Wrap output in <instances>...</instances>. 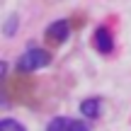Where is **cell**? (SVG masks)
<instances>
[{
    "mask_svg": "<svg viewBox=\"0 0 131 131\" xmlns=\"http://www.w3.org/2000/svg\"><path fill=\"white\" fill-rule=\"evenodd\" d=\"M49 63H51V53H49L46 49L32 46V49H27V51L19 56L17 70L19 73H32V70H39V68H44V66H49Z\"/></svg>",
    "mask_w": 131,
    "mask_h": 131,
    "instance_id": "6da1fadb",
    "label": "cell"
},
{
    "mask_svg": "<svg viewBox=\"0 0 131 131\" xmlns=\"http://www.w3.org/2000/svg\"><path fill=\"white\" fill-rule=\"evenodd\" d=\"M46 131H90V126L85 122H78L70 117H56L46 124Z\"/></svg>",
    "mask_w": 131,
    "mask_h": 131,
    "instance_id": "7a4b0ae2",
    "label": "cell"
},
{
    "mask_svg": "<svg viewBox=\"0 0 131 131\" xmlns=\"http://www.w3.org/2000/svg\"><path fill=\"white\" fill-rule=\"evenodd\" d=\"M68 32H70L68 19H58V22H53L51 27L46 29V41L51 44V46H58V44H63L66 39H68Z\"/></svg>",
    "mask_w": 131,
    "mask_h": 131,
    "instance_id": "3957f363",
    "label": "cell"
},
{
    "mask_svg": "<svg viewBox=\"0 0 131 131\" xmlns=\"http://www.w3.org/2000/svg\"><path fill=\"white\" fill-rule=\"evenodd\" d=\"M92 41H95V46H97L102 53H109V51H112V46H114V39H112V34H109L107 27H97Z\"/></svg>",
    "mask_w": 131,
    "mask_h": 131,
    "instance_id": "277c9868",
    "label": "cell"
},
{
    "mask_svg": "<svg viewBox=\"0 0 131 131\" xmlns=\"http://www.w3.org/2000/svg\"><path fill=\"white\" fill-rule=\"evenodd\" d=\"M100 109H102V107H100V100H85V102L80 104V112H83L85 117H90V119L97 117Z\"/></svg>",
    "mask_w": 131,
    "mask_h": 131,
    "instance_id": "5b68a950",
    "label": "cell"
},
{
    "mask_svg": "<svg viewBox=\"0 0 131 131\" xmlns=\"http://www.w3.org/2000/svg\"><path fill=\"white\" fill-rule=\"evenodd\" d=\"M0 131H27L19 122H15V119H3L0 122Z\"/></svg>",
    "mask_w": 131,
    "mask_h": 131,
    "instance_id": "8992f818",
    "label": "cell"
},
{
    "mask_svg": "<svg viewBox=\"0 0 131 131\" xmlns=\"http://www.w3.org/2000/svg\"><path fill=\"white\" fill-rule=\"evenodd\" d=\"M15 24H17V17L12 15V17L7 19V24H5V34H7V37H10V34H15Z\"/></svg>",
    "mask_w": 131,
    "mask_h": 131,
    "instance_id": "52a82bcc",
    "label": "cell"
}]
</instances>
